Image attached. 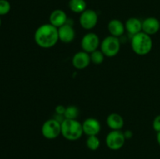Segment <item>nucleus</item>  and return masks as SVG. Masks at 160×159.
<instances>
[{
	"instance_id": "obj_1",
	"label": "nucleus",
	"mask_w": 160,
	"mask_h": 159,
	"mask_svg": "<svg viewBox=\"0 0 160 159\" xmlns=\"http://www.w3.org/2000/svg\"><path fill=\"white\" fill-rule=\"evenodd\" d=\"M36 45L42 48H50L57 44L59 40L58 28L51 23H45L37 28L34 35Z\"/></svg>"
},
{
	"instance_id": "obj_2",
	"label": "nucleus",
	"mask_w": 160,
	"mask_h": 159,
	"mask_svg": "<svg viewBox=\"0 0 160 159\" xmlns=\"http://www.w3.org/2000/svg\"><path fill=\"white\" fill-rule=\"evenodd\" d=\"M131 45L133 51L136 55H146L152 49V39L151 36L142 31V32L132 36Z\"/></svg>"
},
{
	"instance_id": "obj_3",
	"label": "nucleus",
	"mask_w": 160,
	"mask_h": 159,
	"mask_svg": "<svg viewBox=\"0 0 160 159\" xmlns=\"http://www.w3.org/2000/svg\"><path fill=\"white\" fill-rule=\"evenodd\" d=\"M84 134L82 123L78 119H67L65 118L61 123V135L67 140L75 141L82 137Z\"/></svg>"
},
{
	"instance_id": "obj_4",
	"label": "nucleus",
	"mask_w": 160,
	"mask_h": 159,
	"mask_svg": "<svg viewBox=\"0 0 160 159\" xmlns=\"http://www.w3.org/2000/svg\"><path fill=\"white\" fill-rule=\"evenodd\" d=\"M100 50L106 57H115L120 51V41L119 37L112 35L106 37L101 41Z\"/></svg>"
},
{
	"instance_id": "obj_5",
	"label": "nucleus",
	"mask_w": 160,
	"mask_h": 159,
	"mask_svg": "<svg viewBox=\"0 0 160 159\" xmlns=\"http://www.w3.org/2000/svg\"><path fill=\"white\" fill-rule=\"evenodd\" d=\"M42 134L47 140H54L61 134V123L56 119L46 120L42 126Z\"/></svg>"
},
{
	"instance_id": "obj_6",
	"label": "nucleus",
	"mask_w": 160,
	"mask_h": 159,
	"mask_svg": "<svg viewBox=\"0 0 160 159\" xmlns=\"http://www.w3.org/2000/svg\"><path fill=\"white\" fill-rule=\"evenodd\" d=\"M126 138L120 130H111L106 137V143L108 148L112 151H118L125 144Z\"/></svg>"
},
{
	"instance_id": "obj_7",
	"label": "nucleus",
	"mask_w": 160,
	"mask_h": 159,
	"mask_svg": "<svg viewBox=\"0 0 160 159\" xmlns=\"http://www.w3.org/2000/svg\"><path fill=\"white\" fill-rule=\"evenodd\" d=\"M100 44H101V41H100L99 37L95 33L89 32L83 36L81 39V46L82 51L90 54L98 49Z\"/></svg>"
},
{
	"instance_id": "obj_8",
	"label": "nucleus",
	"mask_w": 160,
	"mask_h": 159,
	"mask_svg": "<svg viewBox=\"0 0 160 159\" xmlns=\"http://www.w3.org/2000/svg\"><path fill=\"white\" fill-rule=\"evenodd\" d=\"M98 21V16L96 11L87 9L81 13L79 23L81 27L84 30H92L95 27Z\"/></svg>"
},
{
	"instance_id": "obj_9",
	"label": "nucleus",
	"mask_w": 160,
	"mask_h": 159,
	"mask_svg": "<svg viewBox=\"0 0 160 159\" xmlns=\"http://www.w3.org/2000/svg\"><path fill=\"white\" fill-rule=\"evenodd\" d=\"M84 133L88 136H98L101 131V123L97 118L90 117L82 123Z\"/></svg>"
},
{
	"instance_id": "obj_10",
	"label": "nucleus",
	"mask_w": 160,
	"mask_h": 159,
	"mask_svg": "<svg viewBox=\"0 0 160 159\" xmlns=\"http://www.w3.org/2000/svg\"><path fill=\"white\" fill-rule=\"evenodd\" d=\"M90 54L84 51H78L72 58V65L77 70H84L91 63Z\"/></svg>"
},
{
	"instance_id": "obj_11",
	"label": "nucleus",
	"mask_w": 160,
	"mask_h": 159,
	"mask_svg": "<svg viewBox=\"0 0 160 159\" xmlns=\"http://www.w3.org/2000/svg\"><path fill=\"white\" fill-rule=\"evenodd\" d=\"M58 34H59V41L65 44H68L74 40L76 33L73 26L68 23L67 21L66 24L58 28Z\"/></svg>"
},
{
	"instance_id": "obj_12",
	"label": "nucleus",
	"mask_w": 160,
	"mask_h": 159,
	"mask_svg": "<svg viewBox=\"0 0 160 159\" xmlns=\"http://www.w3.org/2000/svg\"><path fill=\"white\" fill-rule=\"evenodd\" d=\"M159 30L160 22L156 17H147L142 21V32L148 35L151 36L157 34Z\"/></svg>"
},
{
	"instance_id": "obj_13",
	"label": "nucleus",
	"mask_w": 160,
	"mask_h": 159,
	"mask_svg": "<svg viewBox=\"0 0 160 159\" xmlns=\"http://www.w3.org/2000/svg\"><path fill=\"white\" fill-rule=\"evenodd\" d=\"M67 21H68V17L65 11L62 9H55L49 16V23L57 28L63 26L67 23Z\"/></svg>"
},
{
	"instance_id": "obj_14",
	"label": "nucleus",
	"mask_w": 160,
	"mask_h": 159,
	"mask_svg": "<svg viewBox=\"0 0 160 159\" xmlns=\"http://www.w3.org/2000/svg\"><path fill=\"white\" fill-rule=\"evenodd\" d=\"M125 30L131 36L142 31V21L137 17H130L125 22Z\"/></svg>"
},
{
	"instance_id": "obj_15",
	"label": "nucleus",
	"mask_w": 160,
	"mask_h": 159,
	"mask_svg": "<svg viewBox=\"0 0 160 159\" xmlns=\"http://www.w3.org/2000/svg\"><path fill=\"white\" fill-rule=\"evenodd\" d=\"M108 30L110 35L117 37H121L126 31L124 23L118 19H112L109 22Z\"/></svg>"
},
{
	"instance_id": "obj_16",
	"label": "nucleus",
	"mask_w": 160,
	"mask_h": 159,
	"mask_svg": "<svg viewBox=\"0 0 160 159\" xmlns=\"http://www.w3.org/2000/svg\"><path fill=\"white\" fill-rule=\"evenodd\" d=\"M106 123L111 130H120L124 126V119L118 113H111L106 118Z\"/></svg>"
},
{
	"instance_id": "obj_17",
	"label": "nucleus",
	"mask_w": 160,
	"mask_h": 159,
	"mask_svg": "<svg viewBox=\"0 0 160 159\" xmlns=\"http://www.w3.org/2000/svg\"><path fill=\"white\" fill-rule=\"evenodd\" d=\"M68 6L73 12L81 14L87 9V2L85 0H70Z\"/></svg>"
},
{
	"instance_id": "obj_18",
	"label": "nucleus",
	"mask_w": 160,
	"mask_h": 159,
	"mask_svg": "<svg viewBox=\"0 0 160 159\" xmlns=\"http://www.w3.org/2000/svg\"><path fill=\"white\" fill-rule=\"evenodd\" d=\"M100 140L98 136H88L86 140V146L91 151H97L99 148Z\"/></svg>"
},
{
	"instance_id": "obj_19",
	"label": "nucleus",
	"mask_w": 160,
	"mask_h": 159,
	"mask_svg": "<svg viewBox=\"0 0 160 159\" xmlns=\"http://www.w3.org/2000/svg\"><path fill=\"white\" fill-rule=\"evenodd\" d=\"M80 111L77 106L70 105L66 108L64 117L67 119H77L79 116Z\"/></svg>"
},
{
	"instance_id": "obj_20",
	"label": "nucleus",
	"mask_w": 160,
	"mask_h": 159,
	"mask_svg": "<svg viewBox=\"0 0 160 159\" xmlns=\"http://www.w3.org/2000/svg\"><path fill=\"white\" fill-rule=\"evenodd\" d=\"M105 55L103 54L102 51L101 50H96V51H93V52L90 53V58L91 62L92 63L95 64V65H100L104 62L105 59Z\"/></svg>"
},
{
	"instance_id": "obj_21",
	"label": "nucleus",
	"mask_w": 160,
	"mask_h": 159,
	"mask_svg": "<svg viewBox=\"0 0 160 159\" xmlns=\"http://www.w3.org/2000/svg\"><path fill=\"white\" fill-rule=\"evenodd\" d=\"M11 9V5L8 0H0V16L6 15Z\"/></svg>"
},
{
	"instance_id": "obj_22",
	"label": "nucleus",
	"mask_w": 160,
	"mask_h": 159,
	"mask_svg": "<svg viewBox=\"0 0 160 159\" xmlns=\"http://www.w3.org/2000/svg\"><path fill=\"white\" fill-rule=\"evenodd\" d=\"M152 127L156 132H160V115H156L154 118L152 122Z\"/></svg>"
},
{
	"instance_id": "obj_23",
	"label": "nucleus",
	"mask_w": 160,
	"mask_h": 159,
	"mask_svg": "<svg viewBox=\"0 0 160 159\" xmlns=\"http://www.w3.org/2000/svg\"><path fill=\"white\" fill-rule=\"evenodd\" d=\"M66 108L65 106L62 105V104H59L55 108V112H56V115H64V113H65L66 111Z\"/></svg>"
},
{
	"instance_id": "obj_24",
	"label": "nucleus",
	"mask_w": 160,
	"mask_h": 159,
	"mask_svg": "<svg viewBox=\"0 0 160 159\" xmlns=\"http://www.w3.org/2000/svg\"><path fill=\"white\" fill-rule=\"evenodd\" d=\"M123 134H124V137L126 138V140H128V139H131L133 137V132L131 130H130V129L124 131Z\"/></svg>"
},
{
	"instance_id": "obj_25",
	"label": "nucleus",
	"mask_w": 160,
	"mask_h": 159,
	"mask_svg": "<svg viewBox=\"0 0 160 159\" xmlns=\"http://www.w3.org/2000/svg\"><path fill=\"white\" fill-rule=\"evenodd\" d=\"M156 140H157L158 144L160 146V132H157V135H156Z\"/></svg>"
},
{
	"instance_id": "obj_26",
	"label": "nucleus",
	"mask_w": 160,
	"mask_h": 159,
	"mask_svg": "<svg viewBox=\"0 0 160 159\" xmlns=\"http://www.w3.org/2000/svg\"><path fill=\"white\" fill-rule=\"evenodd\" d=\"M1 23H2V20H1V18H0V26H1Z\"/></svg>"
}]
</instances>
